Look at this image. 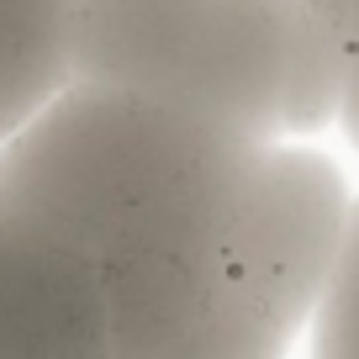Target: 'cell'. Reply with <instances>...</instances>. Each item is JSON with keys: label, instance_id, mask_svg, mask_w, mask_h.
Instances as JSON below:
<instances>
[{"label": "cell", "instance_id": "cell-1", "mask_svg": "<svg viewBox=\"0 0 359 359\" xmlns=\"http://www.w3.org/2000/svg\"><path fill=\"white\" fill-rule=\"evenodd\" d=\"M254 154L233 127L106 85H69L0 148V196L95 264L106 359H291L222 275V233Z\"/></svg>", "mask_w": 359, "mask_h": 359}, {"label": "cell", "instance_id": "cell-2", "mask_svg": "<svg viewBox=\"0 0 359 359\" xmlns=\"http://www.w3.org/2000/svg\"><path fill=\"white\" fill-rule=\"evenodd\" d=\"M306 0H74V85L185 106L248 143L291 137Z\"/></svg>", "mask_w": 359, "mask_h": 359}, {"label": "cell", "instance_id": "cell-3", "mask_svg": "<svg viewBox=\"0 0 359 359\" xmlns=\"http://www.w3.org/2000/svg\"><path fill=\"white\" fill-rule=\"evenodd\" d=\"M354 191L338 154L312 137L254 143L243 164L222 233V275L238 302L296 348L344 248Z\"/></svg>", "mask_w": 359, "mask_h": 359}, {"label": "cell", "instance_id": "cell-4", "mask_svg": "<svg viewBox=\"0 0 359 359\" xmlns=\"http://www.w3.org/2000/svg\"><path fill=\"white\" fill-rule=\"evenodd\" d=\"M95 264L43 217L0 196V359H106Z\"/></svg>", "mask_w": 359, "mask_h": 359}, {"label": "cell", "instance_id": "cell-5", "mask_svg": "<svg viewBox=\"0 0 359 359\" xmlns=\"http://www.w3.org/2000/svg\"><path fill=\"white\" fill-rule=\"evenodd\" d=\"M74 85V0H0V148Z\"/></svg>", "mask_w": 359, "mask_h": 359}, {"label": "cell", "instance_id": "cell-6", "mask_svg": "<svg viewBox=\"0 0 359 359\" xmlns=\"http://www.w3.org/2000/svg\"><path fill=\"white\" fill-rule=\"evenodd\" d=\"M306 359H359V191H354V212H348V233L344 248L333 259L323 296L312 306V323L302 333Z\"/></svg>", "mask_w": 359, "mask_h": 359}, {"label": "cell", "instance_id": "cell-7", "mask_svg": "<svg viewBox=\"0 0 359 359\" xmlns=\"http://www.w3.org/2000/svg\"><path fill=\"white\" fill-rule=\"evenodd\" d=\"M317 16L327 22V32L344 48V111H338V137H348V148L359 154V0H306Z\"/></svg>", "mask_w": 359, "mask_h": 359}]
</instances>
